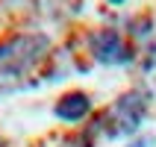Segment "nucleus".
<instances>
[{
  "instance_id": "4",
  "label": "nucleus",
  "mask_w": 156,
  "mask_h": 147,
  "mask_svg": "<svg viewBox=\"0 0 156 147\" xmlns=\"http://www.w3.org/2000/svg\"><path fill=\"white\" fill-rule=\"evenodd\" d=\"M53 112H56V118L59 121H68V124H77V121H83L88 112H91V100H88L86 94H65L59 100V103L53 106Z\"/></svg>"
},
{
  "instance_id": "1",
  "label": "nucleus",
  "mask_w": 156,
  "mask_h": 147,
  "mask_svg": "<svg viewBox=\"0 0 156 147\" xmlns=\"http://www.w3.org/2000/svg\"><path fill=\"white\" fill-rule=\"evenodd\" d=\"M144 112H147V94L144 91H127L109 106V112L100 124L106 127L109 138H121V135H130L141 127Z\"/></svg>"
},
{
  "instance_id": "2",
  "label": "nucleus",
  "mask_w": 156,
  "mask_h": 147,
  "mask_svg": "<svg viewBox=\"0 0 156 147\" xmlns=\"http://www.w3.org/2000/svg\"><path fill=\"white\" fill-rule=\"evenodd\" d=\"M47 41L41 35H18L0 44V77H21L44 56Z\"/></svg>"
},
{
  "instance_id": "3",
  "label": "nucleus",
  "mask_w": 156,
  "mask_h": 147,
  "mask_svg": "<svg viewBox=\"0 0 156 147\" xmlns=\"http://www.w3.org/2000/svg\"><path fill=\"white\" fill-rule=\"evenodd\" d=\"M91 47H94L97 62L103 65H124V62L133 59V50L124 44V38L115 30H100V33L91 35Z\"/></svg>"
},
{
  "instance_id": "5",
  "label": "nucleus",
  "mask_w": 156,
  "mask_h": 147,
  "mask_svg": "<svg viewBox=\"0 0 156 147\" xmlns=\"http://www.w3.org/2000/svg\"><path fill=\"white\" fill-rule=\"evenodd\" d=\"M109 3H115V6H118V3H124V0H109Z\"/></svg>"
}]
</instances>
